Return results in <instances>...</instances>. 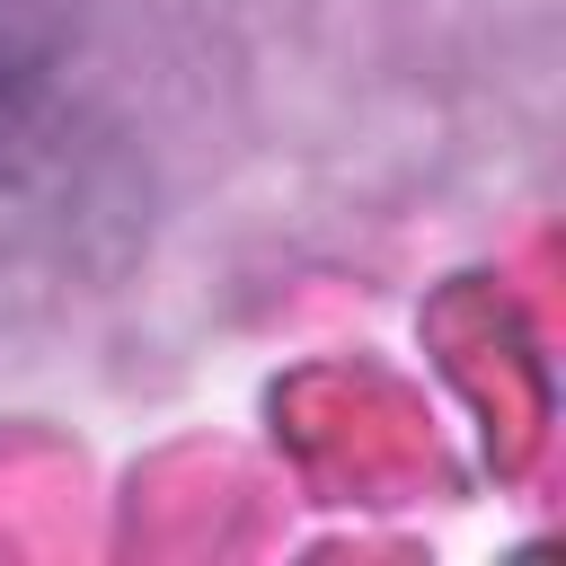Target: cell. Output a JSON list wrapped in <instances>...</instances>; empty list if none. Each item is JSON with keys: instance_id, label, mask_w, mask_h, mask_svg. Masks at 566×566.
<instances>
[{"instance_id": "cell-1", "label": "cell", "mask_w": 566, "mask_h": 566, "mask_svg": "<svg viewBox=\"0 0 566 566\" xmlns=\"http://www.w3.org/2000/svg\"><path fill=\"white\" fill-rule=\"evenodd\" d=\"M44 53H53L44 9H35V0H0V124L35 106V88H44Z\"/></svg>"}]
</instances>
